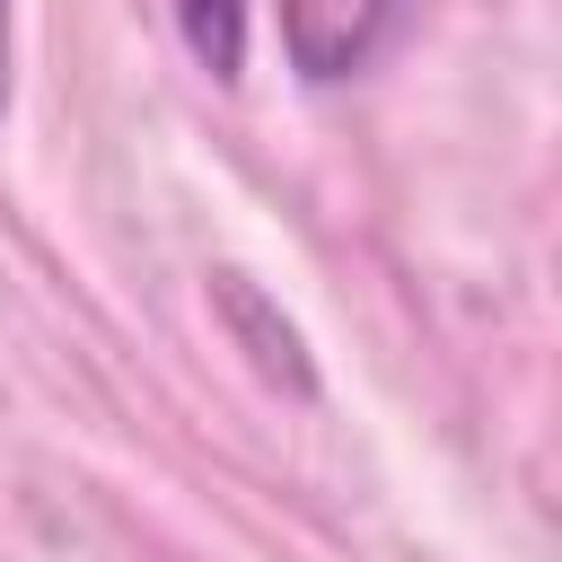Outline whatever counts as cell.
<instances>
[{
  "label": "cell",
  "instance_id": "7a4b0ae2",
  "mask_svg": "<svg viewBox=\"0 0 562 562\" xmlns=\"http://www.w3.org/2000/svg\"><path fill=\"white\" fill-rule=\"evenodd\" d=\"M211 290H220V307H228V325H237V334L255 342V369H263L272 386H290V395H316V369H307V351H299V334H290V325H281V316L263 307V290H255L246 272H220Z\"/></svg>",
  "mask_w": 562,
  "mask_h": 562
},
{
  "label": "cell",
  "instance_id": "277c9868",
  "mask_svg": "<svg viewBox=\"0 0 562 562\" xmlns=\"http://www.w3.org/2000/svg\"><path fill=\"white\" fill-rule=\"evenodd\" d=\"M0 105H9V0H0Z\"/></svg>",
  "mask_w": 562,
  "mask_h": 562
},
{
  "label": "cell",
  "instance_id": "6da1fadb",
  "mask_svg": "<svg viewBox=\"0 0 562 562\" xmlns=\"http://www.w3.org/2000/svg\"><path fill=\"white\" fill-rule=\"evenodd\" d=\"M395 18L404 0H281V61L307 88H342L386 53Z\"/></svg>",
  "mask_w": 562,
  "mask_h": 562
},
{
  "label": "cell",
  "instance_id": "3957f363",
  "mask_svg": "<svg viewBox=\"0 0 562 562\" xmlns=\"http://www.w3.org/2000/svg\"><path fill=\"white\" fill-rule=\"evenodd\" d=\"M176 9V35H184V53L228 88V79H246V0H167Z\"/></svg>",
  "mask_w": 562,
  "mask_h": 562
}]
</instances>
